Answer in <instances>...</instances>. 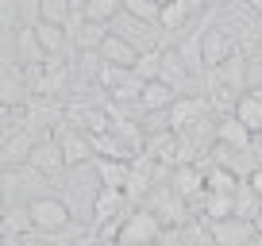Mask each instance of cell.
<instances>
[{
  "instance_id": "4316f807",
  "label": "cell",
  "mask_w": 262,
  "mask_h": 246,
  "mask_svg": "<svg viewBox=\"0 0 262 246\" xmlns=\"http://www.w3.org/2000/svg\"><path fill=\"white\" fill-rule=\"evenodd\" d=\"M0 27H4V35L24 27V19H19V0H4V4H0Z\"/></svg>"
},
{
  "instance_id": "7402d4cb",
  "label": "cell",
  "mask_w": 262,
  "mask_h": 246,
  "mask_svg": "<svg viewBox=\"0 0 262 246\" xmlns=\"http://www.w3.org/2000/svg\"><path fill=\"white\" fill-rule=\"evenodd\" d=\"M235 215V196H220V192H208L205 196V219L208 223H220Z\"/></svg>"
},
{
  "instance_id": "ac0fdd59",
  "label": "cell",
  "mask_w": 262,
  "mask_h": 246,
  "mask_svg": "<svg viewBox=\"0 0 262 246\" xmlns=\"http://www.w3.org/2000/svg\"><path fill=\"white\" fill-rule=\"evenodd\" d=\"M258 215H262V196L251 189V181H239V189H235V219L254 223Z\"/></svg>"
},
{
  "instance_id": "83f0119b",
  "label": "cell",
  "mask_w": 262,
  "mask_h": 246,
  "mask_svg": "<svg viewBox=\"0 0 262 246\" xmlns=\"http://www.w3.org/2000/svg\"><path fill=\"white\" fill-rule=\"evenodd\" d=\"M243 77H247V62L239 54H231L228 62H224V81H231L239 89V85H243Z\"/></svg>"
},
{
  "instance_id": "603a6c76",
  "label": "cell",
  "mask_w": 262,
  "mask_h": 246,
  "mask_svg": "<svg viewBox=\"0 0 262 246\" xmlns=\"http://www.w3.org/2000/svg\"><path fill=\"white\" fill-rule=\"evenodd\" d=\"M123 16L139 19V23H158L162 4H158V0H123Z\"/></svg>"
},
{
  "instance_id": "ba28073f",
  "label": "cell",
  "mask_w": 262,
  "mask_h": 246,
  "mask_svg": "<svg viewBox=\"0 0 262 246\" xmlns=\"http://www.w3.org/2000/svg\"><path fill=\"white\" fill-rule=\"evenodd\" d=\"M173 196L178 200H193V196H201L205 200L208 196V185H205V173L196 169V165H178L173 169Z\"/></svg>"
},
{
  "instance_id": "3957f363",
  "label": "cell",
  "mask_w": 262,
  "mask_h": 246,
  "mask_svg": "<svg viewBox=\"0 0 262 246\" xmlns=\"http://www.w3.org/2000/svg\"><path fill=\"white\" fill-rule=\"evenodd\" d=\"M254 238H258V231H254V223L247 219H220V223H208V242L212 246H251Z\"/></svg>"
},
{
  "instance_id": "7a4b0ae2",
  "label": "cell",
  "mask_w": 262,
  "mask_h": 246,
  "mask_svg": "<svg viewBox=\"0 0 262 246\" xmlns=\"http://www.w3.org/2000/svg\"><path fill=\"white\" fill-rule=\"evenodd\" d=\"M27 215H31L35 231H42V235H62V231H70V223H74L70 204L58 200V196H35L31 204H27Z\"/></svg>"
},
{
  "instance_id": "ffe728a7",
  "label": "cell",
  "mask_w": 262,
  "mask_h": 246,
  "mask_svg": "<svg viewBox=\"0 0 262 246\" xmlns=\"http://www.w3.org/2000/svg\"><path fill=\"white\" fill-rule=\"evenodd\" d=\"M205 185H208V192H220V196H235L239 177L228 169V165H212V169L205 173Z\"/></svg>"
},
{
  "instance_id": "6da1fadb",
  "label": "cell",
  "mask_w": 262,
  "mask_h": 246,
  "mask_svg": "<svg viewBox=\"0 0 262 246\" xmlns=\"http://www.w3.org/2000/svg\"><path fill=\"white\" fill-rule=\"evenodd\" d=\"M116 242L120 246H158L162 242V219H158L150 208H135L131 215L120 219Z\"/></svg>"
},
{
  "instance_id": "2e32d148",
  "label": "cell",
  "mask_w": 262,
  "mask_h": 246,
  "mask_svg": "<svg viewBox=\"0 0 262 246\" xmlns=\"http://www.w3.org/2000/svg\"><path fill=\"white\" fill-rule=\"evenodd\" d=\"M31 165H35V169H39V173H58V169H66V158H62V146H58V139L35 142Z\"/></svg>"
},
{
  "instance_id": "9c48e42d",
  "label": "cell",
  "mask_w": 262,
  "mask_h": 246,
  "mask_svg": "<svg viewBox=\"0 0 262 246\" xmlns=\"http://www.w3.org/2000/svg\"><path fill=\"white\" fill-rule=\"evenodd\" d=\"M100 62L104 66H120V69H135L139 66V50L127 39H120V35H108V42L100 46Z\"/></svg>"
},
{
  "instance_id": "44dd1931",
  "label": "cell",
  "mask_w": 262,
  "mask_h": 246,
  "mask_svg": "<svg viewBox=\"0 0 262 246\" xmlns=\"http://www.w3.org/2000/svg\"><path fill=\"white\" fill-rule=\"evenodd\" d=\"M66 27H54V23H39L35 27V39H39V46H42V54H58V50H66Z\"/></svg>"
},
{
  "instance_id": "4dcf8cb0",
  "label": "cell",
  "mask_w": 262,
  "mask_h": 246,
  "mask_svg": "<svg viewBox=\"0 0 262 246\" xmlns=\"http://www.w3.org/2000/svg\"><path fill=\"white\" fill-rule=\"evenodd\" d=\"M251 92H254V96H258V100H262V81H258V85H254V89H251Z\"/></svg>"
},
{
  "instance_id": "d4e9b609",
  "label": "cell",
  "mask_w": 262,
  "mask_h": 246,
  "mask_svg": "<svg viewBox=\"0 0 262 246\" xmlns=\"http://www.w3.org/2000/svg\"><path fill=\"white\" fill-rule=\"evenodd\" d=\"M131 73L139 77L143 85H147V81H158V77H162V50H147V54H139V66L131 69Z\"/></svg>"
},
{
  "instance_id": "277c9868",
  "label": "cell",
  "mask_w": 262,
  "mask_h": 246,
  "mask_svg": "<svg viewBox=\"0 0 262 246\" xmlns=\"http://www.w3.org/2000/svg\"><path fill=\"white\" fill-rule=\"evenodd\" d=\"M58 146H62V158H66L70 169H81V165L97 162V146H93V139L85 131H77V127L58 135Z\"/></svg>"
},
{
  "instance_id": "d6a6232c",
  "label": "cell",
  "mask_w": 262,
  "mask_h": 246,
  "mask_svg": "<svg viewBox=\"0 0 262 246\" xmlns=\"http://www.w3.org/2000/svg\"><path fill=\"white\" fill-rule=\"evenodd\" d=\"M251 246H262V235H258V238H254V242H251Z\"/></svg>"
},
{
  "instance_id": "5b68a950",
  "label": "cell",
  "mask_w": 262,
  "mask_h": 246,
  "mask_svg": "<svg viewBox=\"0 0 262 246\" xmlns=\"http://www.w3.org/2000/svg\"><path fill=\"white\" fill-rule=\"evenodd\" d=\"M201 50H205V69H216L235 54V39L228 27H208V31H201Z\"/></svg>"
},
{
  "instance_id": "484cf974",
  "label": "cell",
  "mask_w": 262,
  "mask_h": 246,
  "mask_svg": "<svg viewBox=\"0 0 262 246\" xmlns=\"http://www.w3.org/2000/svg\"><path fill=\"white\" fill-rule=\"evenodd\" d=\"M35 231V223H31V215H27V208H8L4 212V235H31Z\"/></svg>"
},
{
  "instance_id": "5bb4252c",
  "label": "cell",
  "mask_w": 262,
  "mask_h": 246,
  "mask_svg": "<svg viewBox=\"0 0 262 246\" xmlns=\"http://www.w3.org/2000/svg\"><path fill=\"white\" fill-rule=\"evenodd\" d=\"M81 12H85L89 23L108 27V23H116V19L123 16V0H81Z\"/></svg>"
},
{
  "instance_id": "8fae6325",
  "label": "cell",
  "mask_w": 262,
  "mask_h": 246,
  "mask_svg": "<svg viewBox=\"0 0 262 246\" xmlns=\"http://www.w3.org/2000/svg\"><path fill=\"white\" fill-rule=\"evenodd\" d=\"M254 135L247 131L243 123L235 119V115H224L220 123H216V146H228V150H247L251 146Z\"/></svg>"
},
{
  "instance_id": "7c38bea8",
  "label": "cell",
  "mask_w": 262,
  "mask_h": 246,
  "mask_svg": "<svg viewBox=\"0 0 262 246\" xmlns=\"http://www.w3.org/2000/svg\"><path fill=\"white\" fill-rule=\"evenodd\" d=\"M123 212V192L120 189H97L93 196V223L104 227V219H116Z\"/></svg>"
},
{
  "instance_id": "d6986e66",
  "label": "cell",
  "mask_w": 262,
  "mask_h": 246,
  "mask_svg": "<svg viewBox=\"0 0 262 246\" xmlns=\"http://www.w3.org/2000/svg\"><path fill=\"white\" fill-rule=\"evenodd\" d=\"M35 154V142L27 135H4V165H24L31 162Z\"/></svg>"
},
{
  "instance_id": "cb8c5ba5",
  "label": "cell",
  "mask_w": 262,
  "mask_h": 246,
  "mask_svg": "<svg viewBox=\"0 0 262 246\" xmlns=\"http://www.w3.org/2000/svg\"><path fill=\"white\" fill-rule=\"evenodd\" d=\"M178 54H181V62H185V69H189V73H201V69H205V50H201V31H196V35H189V39L178 46Z\"/></svg>"
},
{
  "instance_id": "4fadbf2b",
  "label": "cell",
  "mask_w": 262,
  "mask_h": 246,
  "mask_svg": "<svg viewBox=\"0 0 262 246\" xmlns=\"http://www.w3.org/2000/svg\"><path fill=\"white\" fill-rule=\"evenodd\" d=\"M173 100H178V92H173L166 81H147V85H143L139 104L147 108V112H170V108H173Z\"/></svg>"
},
{
  "instance_id": "f546056e",
  "label": "cell",
  "mask_w": 262,
  "mask_h": 246,
  "mask_svg": "<svg viewBox=\"0 0 262 246\" xmlns=\"http://www.w3.org/2000/svg\"><path fill=\"white\" fill-rule=\"evenodd\" d=\"M93 246H120V242H116V238H97Z\"/></svg>"
},
{
  "instance_id": "52a82bcc",
  "label": "cell",
  "mask_w": 262,
  "mask_h": 246,
  "mask_svg": "<svg viewBox=\"0 0 262 246\" xmlns=\"http://www.w3.org/2000/svg\"><path fill=\"white\" fill-rule=\"evenodd\" d=\"M147 158H155L158 165H173L178 162L181 165V135L178 131H158V135H150V142H147V150H143Z\"/></svg>"
},
{
  "instance_id": "30bf717a",
  "label": "cell",
  "mask_w": 262,
  "mask_h": 246,
  "mask_svg": "<svg viewBox=\"0 0 262 246\" xmlns=\"http://www.w3.org/2000/svg\"><path fill=\"white\" fill-rule=\"evenodd\" d=\"M97 177L100 189H120L127 192V177H131V162H120V158H97Z\"/></svg>"
},
{
  "instance_id": "1f68e13d",
  "label": "cell",
  "mask_w": 262,
  "mask_h": 246,
  "mask_svg": "<svg viewBox=\"0 0 262 246\" xmlns=\"http://www.w3.org/2000/svg\"><path fill=\"white\" fill-rule=\"evenodd\" d=\"M254 231H258V235H262V215H258V219H254Z\"/></svg>"
},
{
  "instance_id": "f1b7e54d",
  "label": "cell",
  "mask_w": 262,
  "mask_h": 246,
  "mask_svg": "<svg viewBox=\"0 0 262 246\" xmlns=\"http://www.w3.org/2000/svg\"><path fill=\"white\" fill-rule=\"evenodd\" d=\"M247 181H251V189L262 196V165H254V169H251V177H247Z\"/></svg>"
},
{
  "instance_id": "9a60e30c",
  "label": "cell",
  "mask_w": 262,
  "mask_h": 246,
  "mask_svg": "<svg viewBox=\"0 0 262 246\" xmlns=\"http://www.w3.org/2000/svg\"><path fill=\"white\" fill-rule=\"evenodd\" d=\"M231 115H235L251 135H262V100L254 96V92H243V96L235 100V112Z\"/></svg>"
},
{
  "instance_id": "e0dca14e",
  "label": "cell",
  "mask_w": 262,
  "mask_h": 246,
  "mask_svg": "<svg viewBox=\"0 0 262 246\" xmlns=\"http://www.w3.org/2000/svg\"><path fill=\"white\" fill-rule=\"evenodd\" d=\"M196 8H201L196 0H170V4H162V16H158V23H162L166 31H181Z\"/></svg>"
},
{
  "instance_id": "8992f818",
  "label": "cell",
  "mask_w": 262,
  "mask_h": 246,
  "mask_svg": "<svg viewBox=\"0 0 262 246\" xmlns=\"http://www.w3.org/2000/svg\"><path fill=\"white\" fill-rule=\"evenodd\" d=\"M205 112H208V100H201V96H178V100H173V108L166 112V123H170V131L185 135L189 127H196V119H205Z\"/></svg>"
}]
</instances>
